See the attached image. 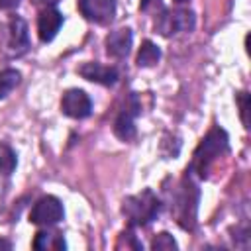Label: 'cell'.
Masks as SVG:
<instances>
[{
	"instance_id": "6da1fadb",
	"label": "cell",
	"mask_w": 251,
	"mask_h": 251,
	"mask_svg": "<svg viewBox=\"0 0 251 251\" xmlns=\"http://www.w3.org/2000/svg\"><path fill=\"white\" fill-rule=\"evenodd\" d=\"M227 149H229V145H227V133L222 127H212L208 131V135L200 141V145L196 147L188 173H196L200 178H204L208 175L210 167L214 165V161L220 155L227 153Z\"/></svg>"
},
{
	"instance_id": "7a4b0ae2",
	"label": "cell",
	"mask_w": 251,
	"mask_h": 251,
	"mask_svg": "<svg viewBox=\"0 0 251 251\" xmlns=\"http://www.w3.org/2000/svg\"><path fill=\"white\" fill-rule=\"evenodd\" d=\"M198 198H200V190H198V186L194 184V180L186 173V176L178 182V186H176V190L173 194V204H171V212L175 214V218H176L180 227L194 229Z\"/></svg>"
},
{
	"instance_id": "3957f363",
	"label": "cell",
	"mask_w": 251,
	"mask_h": 251,
	"mask_svg": "<svg viewBox=\"0 0 251 251\" xmlns=\"http://www.w3.org/2000/svg\"><path fill=\"white\" fill-rule=\"evenodd\" d=\"M122 212L127 218L129 226L133 227H143L149 226L161 212V200L151 188H145L137 194H131L124 198L122 202Z\"/></svg>"
},
{
	"instance_id": "277c9868",
	"label": "cell",
	"mask_w": 251,
	"mask_h": 251,
	"mask_svg": "<svg viewBox=\"0 0 251 251\" xmlns=\"http://www.w3.org/2000/svg\"><path fill=\"white\" fill-rule=\"evenodd\" d=\"M196 25L194 12L188 8H176V10H163L157 14L155 20V29L165 35H176V33H190Z\"/></svg>"
},
{
	"instance_id": "5b68a950",
	"label": "cell",
	"mask_w": 251,
	"mask_h": 251,
	"mask_svg": "<svg viewBox=\"0 0 251 251\" xmlns=\"http://www.w3.org/2000/svg\"><path fill=\"white\" fill-rule=\"evenodd\" d=\"M0 39L4 43V49L12 57H20L27 51L29 47V33H27V24L20 16H10L8 22L2 25Z\"/></svg>"
},
{
	"instance_id": "8992f818",
	"label": "cell",
	"mask_w": 251,
	"mask_h": 251,
	"mask_svg": "<svg viewBox=\"0 0 251 251\" xmlns=\"http://www.w3.org/2000/svg\"><path fill=\"white\" fill-rule=\"evenodd\" d=\"M65 216V210H63V204L57 196H43L39 198L33 208H31V214H29V222L35 224V226H43V227H51L55 224H59Z\"/></svg>"
},
{
	"instance_id": "52a82bcc",
	"label": "cell",
	"mask_w": 251,
	"mask_h": 251,
	"mask_svg": "<svg viewBox=\"0 0 251 251\" xmlns=\"http://www.w3.org/2000/svg\"><path fill=\"white\" fill-rule=\"evenodd\" d=\"M139 114V100H137V94L131 92L126 100V104L120 108L116 120H114V133L116 137H120L122 141H129L135 137V116Z\"/></svg>"
},
{
	"instance_id": "ba28073f",
	"label": "cell",
	"mask_w": 251,
	"mask_h": 251,
	"mask_svg": "<svg viewBox=\"0 0 251 251\" xmlns=\"http://www.w3.org/2000/svg\"><path fill=\"white\" fill-rule=\"evenodd\" d=\"M116 0H78V10L80 14L98 25H108L116 18Z\"/></svg>"
},
{
	"instance_id": "9c48e42d",
	"label": "cell",
	"mask_w": 251,
	"mask_h": 251,
	"mask_svg": "<svg viewBox=\"0 0 251 251\" xmlns=\"http://www.w3.org/2000/svg\"><path fill=\"white\" fill-rule=\"evenodd\" d=\"M61 110L65 116L82 120L88 118L92 112V100L90 96L80 88H69L61 98Z\"/></svg>"
},
{
	"instance_id": "30bf717a",
	"label": "cell",
	"mask_w": 251,
	"mask_h": 251,
	"mask_svg": "<svg viewBox=\"0 0 251 251\" xmlns=\"http://www.w3.org/2000/svg\"><path fill=\"white\" fill-rule=\"evenodd\" d=\"M78 75L90 82H98V84H104V86H112L118 82L120 78V73L116 67H108V65H102V63H96V61H88V63H82L78 69Z\"/></svg>"
},
{
	"instance_id": "8fae6325",
	"label": "cell",
	"mask_w": 251,
	"mask_h": 251,
	"mask_svg": "<svg viewBox=\"0 0 251 251\" xmlns=\"http://www.w3.org/2000/svg\"><path fill=\"white\" fill-rule=\"evenodd\" d=\"M63 25V14L53 8V6H47L45 10L39 12V18H37V35L43 43H49L55 39V35L59 33Z\"/></svg>"
},
{
	"instance_id": "7c38bea8",
	"label": "cell",
	"mask_w": 251,
	"mask_h": 251,
	"mask_svg": "<svg viewBox=\"0 0 251 251\" xmlns=\"http://www.w3.org/2000/svg\"><path fill=\"white\" fill-rule=\"evenodd\" d=\"M131 43H133V33L129 27L114 29L106 35V53L114 59H124L127 57Z\"/></svg>"
},
{
	"instance_id": "4fadbf2b",
	"label": "cell",
	"mask_w": 251,
	"mask_h": 251,
	"mask_svg": "<svg viewBox=\"0 0 251 251\" xmlns=\"http://www.w3.org/2000/svg\"><path fill=\"white\" fill-rule=\"evenodd\" d=\"M33 247L35 249H53V251H63L67 247L65 243V237L61 231H55V229H41L35 233L33 237Z\"/></svg>"
},
{
	"instance_id": "5bb4252c",
	"label": "cell",
	"mask_w": 251,
	"mask_h": 251,
	"mask_svg": "<svg viewBox=\"0 0 251 251\" xmlns=\"http://www.w3.org/2000/svg\"><path fill=\"white\" fill-rule=\"evenodd\" d=\"M159 59H161V49L153 41L145 39L139 47V53H137V65L139 67H153Z\"/></svg>"
},
{
	"instance_id": "9a60e30c",
	"label": "cell",
	"mask_w": 251,
	"mask_h": 251,
	"mask_svg": "<svg viewBox=\"0 0 251 251\" xmlns=\"http://www.w3.org/2000/svg\"><path fill=\"white\" fill-rule=\"evenodd\" d=\"M22 80V75L20 71L16 69H2L0 71V100L6 98Z\"/></svg>"
},
{
	"instance_id": "2e32d148",
	"label": "cell",
	"mask_w": 251,
	"mask_h": 251,
	"mask_svg": "<svg viewBox=\"0 0 251 251\" xmlns=\"http://www.w3.org/2000/svg\"><path fill=\"white\" fill-rule=\"evenodd\" d=\"M16 165H18V159H16L14 149L6 143H0V173L2 175H12Z\"/></svg>"
},
{
	"instance_id": "e0dca14e",
	"label": "cell",
	"mask_w": 251,
	"mask_h": 251,
	"mask_svg": "<svg viewBox=\"0 0 251 251\" xmlns=\"http://www.w3.org/2000/svg\"><path fill=\"white\" fill-rule=\"evenodd\" d=\"M178 245H176V241L173 239V235L171 233H167V231H161L157 237H153V241H151V249H176Z\"/></svg>"
},
{
	"instance_id": "ac0fdd59",
	"label": "cell",
	"mask_w": 251,
	"mask_h": 251,
	"mask_svg": "<svg viewBox=\"0 0 251 251\" xmlns=\"http://www.w3.org/2000/svg\"><path fill=\"white\" fill-rule=\"evenodd\" d=\"M133 247V249H143V245L135 239V235H133V231L131 229H127V231H122L120 233V241L116 243V247L120 249V247Z\"/></svg>"
},
{
	"instance_id": "d6986e66",
	"label": "cell",
	"mask_w": 251,
	"mask_h": 251,
	"mask_svg": "<svg viewBox=\"0 0 251 251\" xmlns=\"http://www.w3.org/2000/svg\"><path fill=\"white\" fill-rule=\"evenodd\" d=\"M139 8H141L143 12H149V14H155V16L165 10V8H163V0H141Z\"/></svg>"
},
{
	"instance_id": "ffe728a7",
	"label": "cell",
	"mask_w": 251,
	"mask_h": 251,
	"mask_svg": "<svg viewBox=\"0 0 251 251\" xmlns=\"http://www.w3.org/2000/svg\"><path fill=\"white\" fill-rule=\"evenodd\" d=\"M237 102H239V114H241L243 126L249 127V126H247V124H249V122H247V102H249V94H247V92H239Z\"/></svg>"
},
{
	"instance_id": "44dd1931",
	"label": "cell",
	"mask_w": 251,
	"mask_h": 251,
	"mask_svg": "<svg viewBox=\"0 0 251 251\" xmlns=\"http://www.w3.org/2000/svg\"><path fill=\"white\" fill-rule=\"evenodd\" d=\"M20 2L22 0H0V8L2 10H14L20 6Z\"/></svg>"
},
{
	"instance_id": "7402d4cb",
	"label": "cell",
	"mask_w": 251,
	"mask_h": 251,
	"mask_svg": "<svg viewBox=\"0 0 251 251\" xmlns=\"http://www.w3.org/2000/svg\"><path fill=\"white\" fill-rule=\"evenodd\" d=\"M33 2H35V4H43V6L47 8V6H53V4H57L59 0H33Z\"/></svg>"
},
{
	"instance_id": "603a6c76",
	"label": "cell",
	"mask_w": 251,
	"mask_h": 251,
	"mask_svg": "<svg viewBox=\"0 0 251 251\" xmlns=\"http://www.w3.org/2000/svg\"><path fill=\"white\" fill-rule=\"evenodd\" d=\"M0 249H12V243L8 239H2L0 237Z\"/></svg>"
},
{
	"instance_id": "cb8c5ba5",
	"label": "cell",
	"mask_w": 251,
	"mask_h": 251,
	"mask_svg": "<svg viewBox=\"0 0 251 251\" xmlns=\"http://www.w3.org/2000/svg\"><path fill=\"white\" fill-rule=\"evenodd\" d=\"M175 2H178V4H184V2H188V0H175Z\"/></svg>"
}]
</instances>
